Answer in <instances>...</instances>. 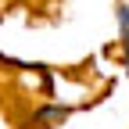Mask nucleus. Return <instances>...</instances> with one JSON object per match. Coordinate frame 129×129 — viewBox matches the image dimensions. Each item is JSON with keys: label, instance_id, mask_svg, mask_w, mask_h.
I'll use <instances>...</instances> for the list:
<instances>
[{"label": "nucleus", "instance_id": "f257e3e1", "mask_svg": "<svg viewBox=\"0 0 129 129\" xmlns=\"http://www.w3.org/2000/svg\"><path fill=\"white\" fill-rule=\"evenodd\" d=\"M118 22H122V36H125V54H129V7H118Z\"/></svg>", "mask_w": 129, "mask_h": 129}]
</instances>
